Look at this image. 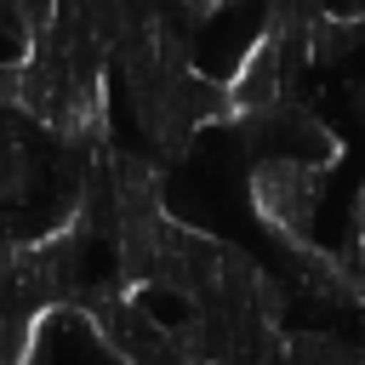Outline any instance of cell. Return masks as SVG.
Returning <instances> with one entry per match:
<instances>
[{
    "instance_id": "7a4b0ae2",
    "label": "cell",
    "mask_w": 365,
    "mask_h": 365,
    "mask_svg": "<svg viewBox=\"0 0 365 365\" xmlns=\"http://www.w3.org/2000/svg\"><path fill=\"white\" fill-rule=\"evenodd\" d=\"M23 182H29V154H23L17 137L0 131V194H17Z\"/></svg>"
},
{
    "instance_id": "6da1fadb",
    "label": "cell",
    "mask_w": 365,
    "mask_h": 365,
    "mask_svg": "<svg viewBox=\"0 0 365 365\" xmlns=\"http://www.w3.org/2000/svg\"><path fill=\"white\" fill-rule=\"evenodd\" d=\"M251 194H257V211L279 228V234H302L308 217H314V194H319V165H302V160H262L257 177H251Z\"/></svg>"
}]
</instances>
